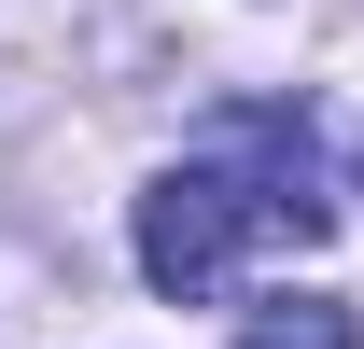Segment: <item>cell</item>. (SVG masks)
Segmentation results:
<instances>
[{
    "label": "cell",
    "mask_w": 364,
    "mask_h": 349,
    "mask_svg": "<svg viewBox=\"0 0 364 349\" xmlns=\"http://www.w3.org/2000/svg\"><path fill=\"white\" fill-rule=\"evenodd\" d=\"M322 223H336V196H322L309 112L238 98L225 126H210V154L154 168V196H140V279H154L168 307H210V294L238 279L252 238H294V252H309Z\"/></svg>",
    "instance_id": "6da1fadb"
},
{
    "label": "cell",
    "mask_w": 364,
    "mask_h": 349,
    "mask_svg": "<svg viewBox=\"0 0 364 349\" xmlns=\"http://www.w3.org/2000/svg\"><path fill=\"white\" fill-rule=\"evenodd\" d=\"M238 349H364V321H350L336 294H280V307L238 321Z\"/></svg>",
    "instance_id": "7a4b0ae2"
}]
</instances>
